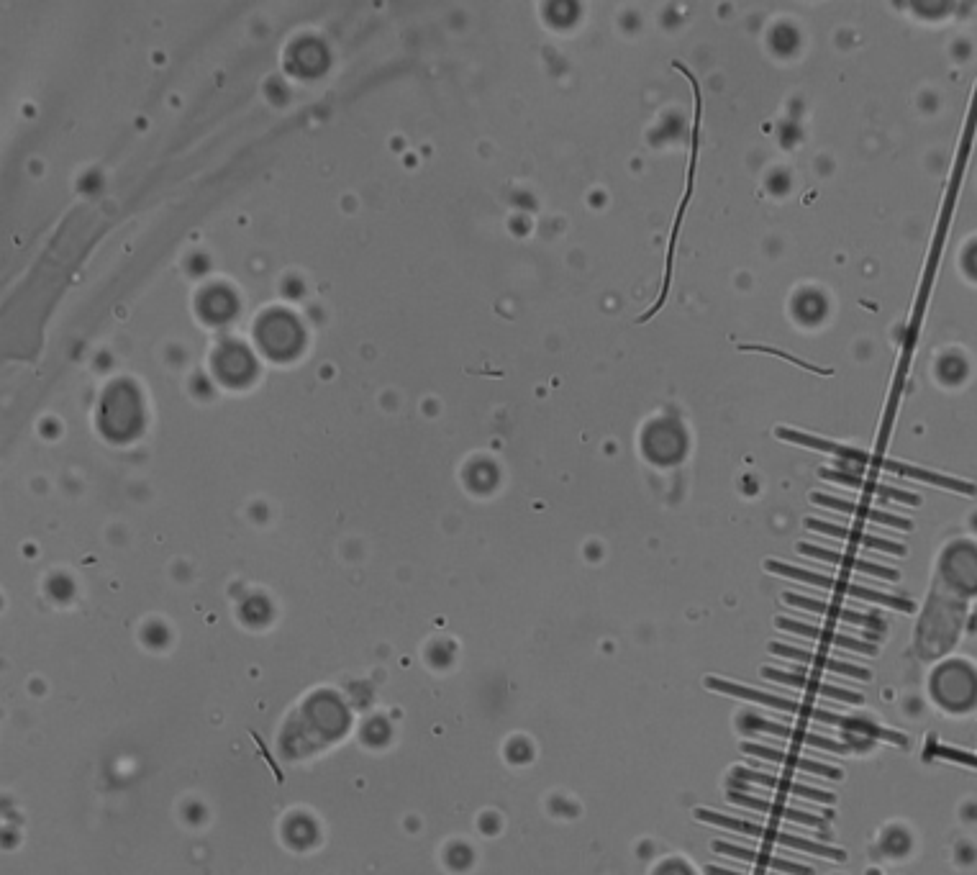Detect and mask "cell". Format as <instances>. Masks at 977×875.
Returning a JSON list of instances; mask_svg holds the SVG:
<instances>
[{
	"label": "cell",
	"mask_w": 977,
	"mask_h": 875,
	"mask_svg": "<svg viewBox=\"0 0 977 875\" xmlns=\"http://www.w3.org/2000/svg\"><path fill=\"white\" fill-rule=\"evenodd\" d=\"M931 698L949 714H967L977 706V670L967 660H949L931 673Z\"/></svg>",
	"instance_id": "cell-1"
},
{
	"label": "cell",
	"mask_w": 977,
	"mask_h": 875,
	"mask_svg": "<svg viewBox=\"0 0 977 875\" xmlns=\"http://www.w3.org/2000/svg\"><path fill=\"white\" fill-rule=\"evenodd\" d=\"M695 819L713 824V827H724V829H731V832L749 834V837H757V840L777 842V845L793 847V850L811 852V855H821V858H829V860H839V863H844V860H847V852L836 850V847L821 845V842H813V840H803V837H795V834L780 832V829L762 827V824L744 822V819H734V816H724V814H719V811L698 809L695 811Z\"/></svg>",
	"instance_id": "cell-2"
},
{
	"label": "cell",
	"mask_w": 977,
	"mask_h": 875,
	"mask_svg": "<svg viewBox=\"0 0 977 875\" xmlns=\"http://www.w3.org/2000/svg\"><path fill=\"white\" fill-rule=\"evenodd\" d=\"M765 568L770 570V573H775V575H785V578L801 580V583H811V586L826 588V591L847 593V596L862 598V601H872V604H880V606H890V609L906 611V614H911V611H916V606H913L911 601H906V598L888 596V593L872 591V588H865V586H854V583H847V580L829 578V575H819V573H811V570L793 568V565H785V562H775V560H770V562H765Z\"/></svg>",
	"instance_id": "cell-3"
},
{
	"label": "cell",
	"mask_w": 977,
	"mask_h": 875,
	"mask_svg": "<svg viewBox=\"0 0 977 875\" xmlns=\"http://www.w3.org/2000/svg\"><path fill=\"white\" fill-rule=\"evenodd\" d=\"M739 729L742 732H767V734H775V737H783V740H793V742H798V745H808V747H813V750H829V752H839V755H847V752H852V747L847 745V742H834V740H829V737H821V734H811V732H803V729H793V727H785V724H777V722H770V719H762V716H757V714H744V716H739Z\"/></svg>",
	"instance_id": "cell-4"
},
{
	"label": "cell",
	"mask_w": 977,
	"mask_h": 875,
	"mask_svg": "<svg viewBox=\"0 0 977 875\" xmlns=\"http://www.w3.org/2000/svg\"><path fill=\"white\" fill-rule=\"evenodd\" d=\"M734 778L742 783H757V786L772 788V791L793 793V796H801V799H808V801H821V804H834L836 801L834 793L829 791H819V788L803 786V783L788 781V778H780V775L760 773V770H752V768H736Z\"/></svg>",
	"instance_id": "cell-5"
},
{
	"label": "cell",
	"mask_w": 977,
	"mask_h": 875,
	"mask_svg": "<svg viewBox=\"0 0 977 875\" xmlns=\"http://www.w3.org/2000/svg\"><path fill=\"white\" fill-rule=\"evenodd\" d=\"M777 627L780 629H785V632H793V634H801V637H808V639H816L819 645H824V647H839V650H852V652H862V655H877V647L875 645H867V642H862V639H854V637H844V634H836V632H831V629H826V627H811V624H801V621H793V619H777Z\"/></svg>",
	"instance_id": "cell-6"
},
{
	"label": "cell",
	"mask_w": 977,
	"mask_h": 875,
	"mask_svg": "<svg viewBox=\"0 0 977 875\" xmlns=\"http://www.w3.org/2000/svg\"><path fill=\"white\" fill-rule=\"evenodd\" d=\"M944 580L954 593L975 596L977 593V555L970 550H952L944 560Z\"/></svg>",
	"instance_id": "cell-7"
},
{
	"label": "cell",
	"mask_w": 977,
	"mask_h": 875,
	"mask_svg": "<svg viewBox=\"0 0 977 875\" xmlns=\"http://www.w3.org/2000/svg\"><path fill=\"white\" fill-rule=\"evenodd\" d=\"M742 750L747 752V755L762 757V760H770V763H777V765H785V768L803 770V773L824 775V778H834V781H839V778H842V770L839 768H831V765L816 763V760H806V757H798L788 750H775V747L752 745V742H744Z\"/></svg>",
	"instance_id": "cell-8"
},
{
	"label": "cell",
	"mask_w": 977,
	"mask_h": 875,
	"mask_svg": "<svg viewBox=\"0 0 977 875\" xmlns=\"http://www.w3.org/2000/svg\"><path fill=\"white\" fill-rule=\"evenodd\" d=\"M762 675H765L767 680H775V683H785V686L801 688V691L819 693V696H826V698H836V701H847V704H865V696H862V693L847 691V688L829 686V683H821V680L808 678V675H803V673H780V670L762 668Z\"/></svg>",
	"instance_id": "cell-9"
},
{
	"label": "cell",
	"mask_w": 977,
	"mask_h": 875,
	"mask_svg": "<svg viewBox=\"0 0 977 875\" xmlns=\"http://www.w3.org/2000/svg\"><path fill=\"white\" fill-rule=\"evenodd\" d=\"M770 650L775 652V655L790 657V660H798V663H803V665H813V668H819V670H829V673L847 675V678H860V680L872 678L870 670L857 668V665L842 663V660L826 657V655H821V652H808V650H801V647H790V645H770Z\"/></svg>",
	"instance_id": "cell-10"
},
{
	"label": "cell",
	"mask_w": 977,
	"mask_h": 875,
	"mask_svg": "<svg viewBox=\"0 0 977 875\" xmlns=\"http://www.w3.org/2000/svg\"><path fill=\"white\" fill-rule=\"evenodd\" d=\"M713 850L721 852V855H729V858L757 865V868L777 870V873H788V875H813V870L806 868V865L790 863V860H783V858H772V855H767V852L747 850V847L729 845V842H713Z\"/></svg>",
	"instance_id": "cell-11"
},
{
	"label": "cell",
	"mask_w": 977,
	"mask_h": 875,
	"mask_svg": "<svg viewBox=\"0 0 977 875\" xmlns=\"http://www.w3.org/2000/svg\"><path fill=\"white\" fill-rule=\"evenodd\" d=\"M706 686L711 688V691H719V693H726V696H736V698H747V701H754V704L772 706V709L788 711V714L801 716L803 711V704H798V701H790V698H783V696H772V693H762L757 691V688L739 686V683H729V680L706 678Z\"/></svg>",
	"instance_id": "cell-12"
},
{
	"label": "cell",
	"mask_w": 977,
	"mask_h": 875,
	"mask_svg": "<svg viewBox=\"0 0 977 875\" xmlns=\"http://www.w3.org/2000/svg\"><path fill=\"white\" fill-rule=\"evenodd\" d=\"M783 598H785V604H790V606H798V609L813 611V614H824V616H831V619H842V621H847V624H854V627L883 629V627H880V624H883V621H880V619H875V616H870V614H860V611L844 609V606H836V604H824V601H816V598L793 596V593H785Z\"/></svg>",
	"instance_id": "cell-13"
},
{
	"label": "cell",
	"mask_w": 977,
	"mask_h": 875,
	"mask_svg": "<svg viewBox=\"0 0 977 875\" xmlns=\"http://www.w3.org/2000/svg\"><path fill=\"white\" fill-rule=\"evenodd\" d=\"M729 801L736 806H744V809L752 811H762V814L770 816H783L788 822H798V824H808V827H821L826 829V819L816 814H806L801 809H790V806L775 804V801H765V799H754V796H744V793L729 791Z\"/></svg>",
	"instance_id": "cell-14"
},
{
	"label": "cell",
	"mask_w": 977,
	"mask_h": 875,
	"mask_svg": "<svg viewBox=\"0 0 977 875\" xmlns=\"http://www.w3.org/2000/svg\"><path fill=\"white\" fill-rule=\"evenodd\" d=\"M798 550H801L803 555L819 557V560L834 562V565H842V568L860 570V573L877 575V578H885V580H898V570L883 568V565H875V562H867V560H857V557H847V555H842V552L821 550V547H811V544H801Z\"/></svg>",
	"instance_id": "cell-15"
},
{
	"label": "cell",
	"mask_w": 977,
	"mask_h": 875,
	"mask_svg": "<svg viewBox=\"0 0 977 875\" xmlns=\"http://www.w3.org/2000/svg\"><path fill=\"white\" fill-rule=\"evenodd\" d=\"M806 527L816 529V532L834 534V537H839V539H849V542H860V544H865V547H872V550H883V552H890V555H906V547H901V544L885 542V539H877V537H867V534H862V532H852V529L834 527V524H824V521L808 519Z\"/></svg>",
	"instance_id": "cell-16"
},
{
	"label": "cell",
	"mask_w": 977,
	"mask_h": 875,
	"mask_svg": "<svg viewBox=\"0 0 977 875\" xmlns=\"http://www.w3.org/2000/svg\"><path fill=\"white\" fill-rule=\"evenodd\" d=\"M777 437L788 439V442H795V444H803V447H813V450L831 452V455H839V457H849V460H857V462L867 460L865 452L849 450V447H844V444L826 442V439H819V437H808V434H801V432H790V429H777Z\"/></svg>",
	"instance_id": "cell-17"
},
{
	"label": "cell",
	"mask_w": 977,
	"mask_h": 875,
	"mask_svg": "<svg viewBox=\"0 0 977 875\" xmlns=\"http://www.w3.org/2000/svg\"><path fill=\"white\" fill-rule=\"evenodd\" d=\"M813 501L821 503V506H829V509L836 511H849V514H860L870 521H880V524H888V527H901V529H911L906 519H898V516H888L880 514L875 509H865V506H857V503L842 501V498H829V496H813Z\"/></svg>",
	"instance_id": "cell-18"
},
{
	"label": "cell",
	"mask_w": 977,
	"mask_h": 875,
	"mask_svg": "<svg viewBox=\"0 0 977 875\" xmlns=\"http://www.w3.org/2000/svg\"><path fill=\"white\" fill-rule=\"evenodd\" d=\"M824 478H829V480H842V483L854 485V488H862V491H870V493H883V496L898 498V501L919 503V498H916V496H908V493L893 491V488H883V485H877V483H867V480L854 478V475H847V473H831V470H824Z\"/></svg>",
	"instance_id": "cell-19"
},
{
	"label": "cell",
	"mask_w": 977,
	"mask_h": 875,
	"mask_svg": "<svg viewBox=\"0 0 977 875\" xmlns=\"http://www.w3.org/2000/svg\"><path fill=\"white\" fill-rule=\"evenodd\" d=\"M880 847H883V852L888 855V858H906L908 852L913 850V837L908 834V829L890 827L885 829Z\"/></svg>",
	"instance_id": "cell-20"
},
{
	"label": "cell",
	"mask_w": 977,
	"mask_h": 875,
	"mask_svg": "<svg viewBox=\"0 0 977 875\" xmlns=\"http://www.w3.org/2000/svg\"><path fill=\"white\" fill-rule=\"evenodd\" d=\"M954 860L960 865L977 863V847L972 842H960V845L954 847Z\"/></svg>",
	"instance_id": "cell-21"
},
{
	"label": "cell",
	"mask_w": 977,
	"mask_h": 875,
	"mask_svg": "<svg viewBox=\"0 0 977 875\" xmlns=\"http://www.w3.org/2000/svg\"><path fill=\"white\" fill-rule=\"evenodd\" d=\"M654 875H693V868H688L683 860H665L660 868L654 870Z\"/></svg>",
	"instance_id": "cell-22"
},
{
	"label": "cell",
	"mask_w": 977,
	"mask_h": 875,
	"mask_svg": "<svg viewBox=\"0 0 977 875\" xmlns=\"http://www.w3.org/2000/svg\"><path fill=\"white\" fill-rule=\"evenodd\" d=\"M962 819H965V822H977V801H970V804L962 809Z\"/></svg>",
	"instance_id": "cell-23"
},
{
	"label": "cell",
	"mask_w": 977,
	"mask_h": 875,
	"mask_svg": "<svg viewBox=\"0 0 977 875\" xmlns=\"http://www.w3.org/2000/svg\"><path fill=\"white\" fill-rule=\"evenodd\" d=\"M708 875H744V873H736V870H726V868H719V865H711V868H708Z\"/></svg>",
	"instance_id": "cell-24"
}]
</instances>
